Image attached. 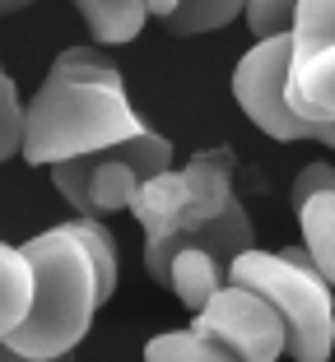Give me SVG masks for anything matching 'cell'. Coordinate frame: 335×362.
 Masks as SVG:
<instances>
[{
	"instance_id": "cell-12",
	"label": "cell",
	"mask_w": 335,
	"mask_h": 362,
	"mask_svg": "<svg viewBox=\"0 0 335 362\" xmlns=\"http://www.w3.org/2000/svg\"><path fill=\"white\" fill-rule=\"evenodd\" d=\"M33 307V265L23 256V246L0 242V339L28 316Z\"/></svg>"
},
{
	"instance_id": "cell-2",
	"label": "cell",
	"mask_w": 335,
	"mask_h": 362,
	"mask_svg": "<svg viewBox=\"0 0 335 362\" xmlns=\"http://www.w3.org/2000/svg\"><path fill=\"white\" fill-rule=\"evenodd\" d=\"M144 121L126 98L121 70L98 47H70L52 61L42 88L23 117V158L33 168H56L65 158L135 139Z\"/></svg>"
},
{
	"instance_id": "cell-9",
	"label": "cell",
	"mask_w": 335,
	"mask_h": 362,
	"mask_svg": "<svg viewBox=\"0 0 335 362\" xmlns=\"http://www.w3.org/2000/svg\"><path fill=\"white\" fill-rule=\"evenodd\" d=\"M289 200L293 214H298V228H303V251L326 274V284L335 288V168L331 163H307L293 177Z\"/></svg>"
},
{
	"instance_id": "cell-16",
	"label": "cell",
	"mask_w": 335,
	"mask_h": 362,
	"mask_svg": "<svg viewBox=\"0 0 335 362\" xmlns=\"http://www.w3.org/2000/svg\"><path fill=\"white\" fill-rule=\"evenodd\" d=\"M298 5L303 0H247V28L256 37H280V33L293 28Z\"/></svg>"
},
{
	"instance_id": "cell-15",
	"label": "cell",
	"mask_w": 335,
	"mask_h": 362,
	"mask_svg": "<svg viewBox=\"0 0 335 362\" xmlns=\"http://www.w3.org/2000/svg\"><path fill=\"white\" fill-rule=\"evenodd\" d=\"M23 117H28V107L19 103L14 79L0 70V163L23 153Z\"/></svg>"
},
{
	"instance_id": "cell-5",
	"label": "cell",
	"mask_w": 335,
	"mask_h": 362,
	"mask_svg": "<svg viewBox=\"0 0 335 362\" xmlns=\"http://www.w3.org/2000/svg\"><path fill=\"white\" fill-rule=\"evenodd\" d=\"M168 168H173V144L144 126L135 139H121V144H108V149H93V153L56 163L52 186L75 204V214L103 218V214L130 209L135 191Z\"/></svg>"
},
{
	"instance_id": "cell-14",
	"label": "cell",
	"mask_w": 335,
	"mask_h": 362,
	"mask_svg": "<svg viewBox=\"0 0 335 362\" xmlns=\"http://www.w3.org/2000/svg\"><path fill=\"white\" fill-rule=\"evenodd\" d=\"M242 10H247V0H177V10L163 23L173 33H215L233 23Z\"/></svg>"
},
{
	"instance_id": "cell-19",
	"label": "cell",
	"mask_w": 335,
	"mask_h": 362,
	"mask_svg": "<svg viewBox=\"0 0 335 362\" xmlns=\"http://www.w3.org/2000/svg\"><path fill=\"white\" fill-rule=\"evenodd\" d=\"M23 5H33V0H0V14H14V10H23Z\"/></svg>"
},
{
	"instance_id": "cell-6",
	"label": "cell",
	"mask_w": 335,
	"mask_h": 362,
	"mask_svg": "<svg viewBox=\"0 0 335 362\" xmlns=\"http://www.w3.org/2000/svg\"><path fill=\"white\" fill-rule=\"evenodd\" d=\"M289 52L293 37H256L233 70V98L271 139H322V121H303L289 107Z\"/></svg>"
},
{
	"instance_id": "cell-18",
	"label": "cell",
	"mask_w": 335,
	"mask_h": 362,
	"mask_svg": "<svg viewBox=\"0 0 335 362\" xmlns=\"http://www.w3.org/2000/svg\"><path fill=\"white\" fill-rule=\"evenodd\" d=\"M149 5V14H159V19H168V14L177 10V0H144Z\"/></svg>"
},
{
	"instance_id": "cell-11",
	"label": "cell",
	"mask_w": 335,
	"mask_h": 362,
	"mask_svg": "<svg viewBox=\"0 0 335 362\" xmlns=\"http://www.w3.org/2000/svg\"><path fill=\"white\" fill-rule=\"evenodd\" d=\"M75 10H79V19L89 23L93 42H103V47L140 37L144 19H149V5H144V0H75Z\"/></svg>"
},
{
	"instance_id": "cell-1",
	"label": "cell",
	"mask_w": 335,
	"mask_h": 362,
	"mask_svg": "<svg viewBox=\"0 0 335 362\" xmlns=\"http://www.w3.org/2000/svg\"><path fill=\"white\" fill-rule=\"evenodd\" d=\"M33 265V307L5 339L23 358H70L93 325V311L117 288V242L98 218L79 214L23 242Z\"/></svg>"
},
{
	"instance_id": "cell-4",
	"label": "cell",
	"mask_w": 335,
	"mask_h": 362,
	"mask_svg": "<svg viewBox=\"0 0 335 362\" xmlns=\"http://www.w3.org/2000/svg\"><path fill=\"white\" fill-rule=\"evenodd\" d=\"M228 284H247L284 320V353L293 362H326L335 349V288L298 246L280 251H242L228 265Z\"/></svg>"
},
{
	"instance_id": "cell-17",
	"label": "cell",
	"mask_w": 335,
	"mask_h": 362,
	"mask_svg": "<svg viewBox=\"0 0 335 362\" xmlns=\"http://www.w3.org/2000/svg\"><path fill=\"white\" fill-rule=\"evenodd\" d=\"M0 362H65V358H23L10 339H0Z\"/></svg>"
},
{
	"instance_id": "cell-13",
	"label": "cell",
	"mask_w": 335,
	"mask_h": 362,
	"mask_svg": "<svg viewBox=\"0 0 335 362\" xmlns=\"http://www.w3.org/2000/svg\"><path fill=\"white\" fill-rule=\"evenodd\" d=\"M144 362H242V358L195 330H163L144 344Z\"/></svg>"
},
{
	"instance_id": "cell-10",
	"label": "cell",
	"mask_w": 335,
	"mask_h": 362,
	"mask_svg": "<svg viewBox=\"0 0 335 362\" xmlns=\"http://www.w3.org/2000/svg\"><path fill=\"white\" fill-rule=\"evenodd\" d=\"M224 284H228V265H224V260H215L210 251H200V246H186V251H177V256H173L168 288L182 298L186 311H200Z\"/></svg>"
},
{
	"instance_id": "cell-7",
	"label": "cell",
	"mask_w": 335,
	"mask_h": 362,
	"mask_svg": "<svg viewBox=\"0 0 335 362\" xmlns=\"http://www.w3.org/2000/svg\"><path fill=\"white\" fill-rule=\"evenodd\" d=\"M289 37V107L303 121H335V0H303Z\"/></svg>"
},
{
	"instance_id": "cell-3",
	"label": "cell",
	"mask_w": 335,
	"mask_h": 362,
	"mask_svg": "<svg viewBox=\"0 0 335 362\" xmlns=\"http://www.w3.org/2000/svg\"><path fill=\"white\" fill-rule=\"evenodd\" d=\"M233 200L238 195H233V153L228 149L195 153L186 168H168L144 181L130 200V214L144 228V269L154 284H168L177 242L195 228L215 223Z\"/></svg>"
},
{
	"instance_id": "cell-8",
	"label": "cell",
	"mask_w": 335,
	"mask_h": 362,
	"mask_svg": "<svg viewBox=\"0 0 335 362\" xmlns=\"http://www.w3.org/2000/svg\"><path fill=\"white\" fill-rule=\"evenodd\" d=\"M191 330L224 344L242 362H280L284 353L280 311L247 284H224L200 311H191Z\"/></svg>"
}]
</instances>
